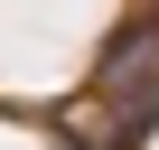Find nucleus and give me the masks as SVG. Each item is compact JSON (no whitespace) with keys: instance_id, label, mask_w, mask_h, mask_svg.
<instances>
[{"instance_id":"nucleus-1","label":"nucleus","mask_w":159,"mask_h":150,"mask_svg":"<svg viewBox=\"0 0 159 150\" xmlns=\"http://www.w3.org/2000/svg\"><path fill=\"white\" fill-rule=\"evenodd\" d=\"M94 103H112V141L131 150L150 122H159V19H131L103 56H94Z\"/></svg>"}]
</instances>
